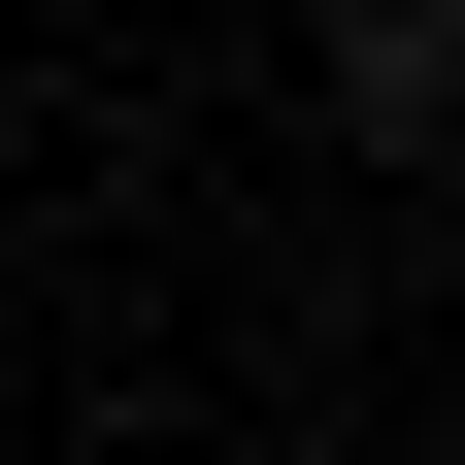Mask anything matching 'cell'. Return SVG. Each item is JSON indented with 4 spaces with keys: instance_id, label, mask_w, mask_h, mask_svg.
I'll return each instance as SVG.
<instances>
[{
    "instance_id": "1",
    "label": "cell",
    "mask_w": 465,
    "mask_h": 465,
    "mask_svg": "<svg viewBox=\"0 0 465 465\" xmlns=\"http://www.w3.org/2000/svg\"><path fill=\"white\" fill-rule=\"evenodd\" d=\"M332 134H366V166L465 134V0H332Z\"/></svg>"
}]
</instances>
